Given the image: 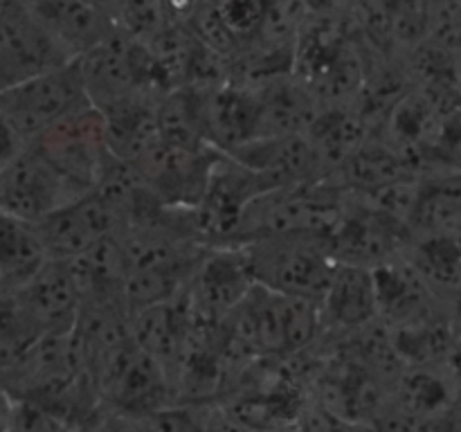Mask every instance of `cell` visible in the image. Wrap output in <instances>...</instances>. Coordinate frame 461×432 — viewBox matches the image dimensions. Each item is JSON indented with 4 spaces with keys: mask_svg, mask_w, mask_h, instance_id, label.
Returning a JSON list of instances; mask_svg holds the SVG:
<instances>
[{
    "mask_svg": "<svg viewBox=\"0 0 461 432\" xmlns=\"http://www.w3.org/2000/svg\"><path fill=\"white\" fill-rule=\"evenodd\" d=\"M223 151L210 147H176L158 142L129 162L149 192L167 207H196Z\"/></svg>",
    "mask_w": 461,
    "mask_h": 432,
    "instance_id": "cell-5",
    "label": "cell"
},
{
    "mask_svg": "<svg viewBox=\"0 0 461 432\" xmlns=\"http://www.w3.org/2000/svg\"><path fill=\"white\" fill-rule=\"evenodd\" d=\"M9 405H12V399H9L7 392H5L3 387H0V432H5V428H7Z\"/></svg>",
    "mask_w": 461,
    "mask_h": 432,
    "instance_id": "cell-21",
    "label": "cell"
},
{
    "mask_svg": "<svg viewBox=\"0 0 461 432\" xmlns=\"http://www.w3.org/2000/svg\"><path fill=\"white\" fill-rule=\"evenodd\" d=\"M459 171H437V174L419 176L412 205L405 216V228H408L410 238H459Z\"/></svg>",
    "mask_w": 461,
    "mask_h": 432,
    "instance_id": "cell-12",
    "label": "cell"
},
{
    "mask_svg": "<svg viewBox=\"0 0 461 432\" xmlns=\"http://www.w3.org/2000/svg\"><path fill=\"white\" fill-rule=\"evenodd\" d=\"M23 147H25V142L18 138L16 130L9 126V122L5 120L3 112H0V166L7 165Z\"/></svg>",
    "mask_w": 461,
    "mask_h": 432,
    "instance_id": "cell-20",
    "label": "cell"
},
{
    "mask_svg": "<svg viewBox=\"0 0 461 432\" xmlns=\"http://www.w3.org/2000/svg\"><path fill=\"white\" fill-rule=\"evenodd\" d=\"M158 97L156 94H135L104 108V130L113 158L133 162L160 142L158 133Z\"/></svg>",
    "mask_w": 461,
    "mask_h": 432,
    "instance_id": "cell-14",
    "label": "cell"
},
{
    "mask_svg": "<svg viewBox=\"0 0 461 432\" xmlns=\"http://www.w3.org/2000/svg\"><path fill=\"white\" fill-rule=\"evenodd\" d=\"M252 284L241 248L210 246L178 297L194 320L219 324L246 297Z\"/></svg>",
    "mask_w": 461,
    "mask_h": 432,
    "instance_id": "cell-6",
    "label": "cell"
},
{
    "mask_svg": "<svg viewBox=\"0 0 461 432\" xmlns=\"http://www.w3.org/2000/svg\"><path fill=\"white\" fill-rule=\"evenodd\" d=\"M0 292H5V288H3V282H0Z\"/></svg>",
    "mask_w": 461,
    "mask_h": 432,
    "instance_id": "cell-23",
    "label": "cell"
},
{
    "mask_svg": "<svg viewBox=\"0 0 461 432\" xmlns=\"http://www.w3.org/2000/svg\"><path fill=\"white\" fill-rule=\"evenodd\" d=\"M461 7L459 0H428L426 40L459 54Z\"/></svg>",
    "mask_w": 461,
    "mask_h": 432,
    "instance_id": "cell-18",
    "label": "cell"
},
{
    "mask_svg": "<svg viewBox=\"0 0 461 432\" xmlns=\"http://www.w3.org/2000/svg\"><path fill=\"white\" fill-rule=\"evenodd\" d=\"M75 430L68 426L61 417L48 410L45 405L27 399H12L9 405L7 428L5 432H70Z\"/></svg>",
    "mask_w": 461,
    "mask_h": 432,
    "instance_id": "cell-19",
    "label": "cell"
},
{
    "mask_svg": "<svg viewBox=\"0 0 461 432\" xmlns=\"http://www.w3.org/2000/svg\"><path fill=\"white\" fill-rule=\"evenodd\" d=\"M70 58L88 52L115 32V21L84 0H18Z\"/></svg>",
    "mask_w": 461,
    "mask_h": 432,
    "instance_id": "cell-11",
    "label": "cell"
},
{
    "mask_svg": "<svg viewBox=\"0 0 461 432\" xmlns=\"http://www.w3.org/2000/svg\"><path fill=\"white\" fill-rule=\"evenodd\" d=\"M21 304L43 333H68L79 309V295L63 261L48 259L43 268L14 288Z\"/></svg>",
    "mask_w": 461,
    "mask_h": 432,
    "instance_id": "cell-13",
    "label": "cell"
},
{
    "mask_svg": "<svg viewBox=\"0 0 461 432\" xmlns=\"http://www.w3.org/2000/svg\"><path fill=\"white\" fill-rule=\"evenodd\" d=\"M48 261L34 225L0 212V282L5 291L23 286Z\"/></svg>",
    "mask_w": 461,
    "mask_h": 432,
    "instance_id": "cell-16",
    "label": "cell"
},
{
    "mask_svg": "<svg viewBox=\"0 0 461 432\" xmlns=\"http://www.w3.org/2000/svg\"><path fill=\"white\" fill-rule=\"evenodd\" d=\"M84 3L93 4V7H97V9H102L104 14H108V16L115 21V9H117V3H120V0H84Z\"/></svg>",
    "mask_w": 461,
    "mask_h": 432,
    "instance_id": "cell-22",
    "label": "cell"
},
{
    "mask_svg": "<svg viewBox=\"0 0 461 432\" xmlns=\"http://www.w3.org/2000/svg\"><path fill=\"white\" fill-rule=\"evenodd\" d=\"M239 248L246 255L252 282L282 295L320 300L336 268L329 237L277 234L252 238Z\"/></svg>",
    "mask_w": 461,
    "mask_h": 432,
    "instance_id": "cell-1",
    "label": "cell"
},
{
    "mask_svg": "<svg viewBox=\"0 0 461 432\" xmlns=\"http://www.w3.org/2000/svg\"><path fill=\"white\" fill-rule=\"evenodd\" d=\"M230 158L264 178L270 189L322 180L313 147L304 133L264 135L230 148Z\"/></svg>",
    "mask_w": 461,
    "mask_h": 432,
    "instance_id": "cell-9",
    "label": "cell"
},
{
    "mask_svg": "<svg viewBox=\"0 0 461 432\" xmlns=\"http://www.w3.org/2000/svg\"><path fill=\"white\" fill-rule=\"evenodd\" d=\"M70 432H79V430H77V428H75V430H70Z\"/></svg>",
    "mask_w": 461,
    "mask_h": 432,
    "instance_id": "cell-24",
    "label": "cell"
},
{
    "mask_svg": "<svg viewBox=\"0 0 461 432\" xmlns=\"http://www.w3.org/2000/svg\"><path fill=\"white\" fill-rule=\"evenodd\" d=\"M72 58L18 0L0 7V90L66 66Z\"/></svg>",
    "mask_w": 461,
    "mask_h": 432,
    "instance_id": "cell-7",
    "label": "cell"
},
{
    "mask_svg": "<svg viewBox=\"0 0 461 432\" xmlns=\"http://www.w3.org/2000/svg\"><path fill=\"white\" fill-rule=\"evenodd\" d=\"M32 225L39 234L45 255L52 261L72 259L102 238L115 237L122 230L117 214L95 189H88L84 196Z\"/></svg>",
    "mask_w": 461,
    "mask_h": 432,
    "instance_id": "cell-8",
    "label": "cell"
},
{
    "mask_svg": "<svg viewBox=\"0 0 461 432\" xmlns=\"http://www.w3.org/2000/svg\"><path fill=\"white\" fill-rule=\"evenodd\" d=\"M0 7H3V0H0Z\"/></svg>",
    "mask_w": 461,
    "mask_h": 432,
    "instance_id": "cell-25",
    "label": "cell"
},
{
    "mask_svg": "<svg viewBox=\"0 0 461 432\" xmlns=\"http://www.w3.org/2000/svg\"><path fill=\"white\" fill-rule=\"evenodd\" d=\"M86 102L88 99L72 61L0 90V112L25 144Z\"/></svg>",
    "mask_w": 461,
    "mask_h": 432,
    "instance_id": "cell-4",
    "label": "cell"
},
{
    "mask_svg": "<svg viewBox=\"0 0 461 432\" xmlns=\"http://www.w3.org/2000/svg\"><path fill=\"white\" fill-rule=\"evenodd\" d=\"M27 147L81 189H93L113 160L102 112L88 102L52 122Z\"/></svg>",
    "mask_w": 461,
    "mask_h": 432,
    "instance_id": "cell-2",
    "label": "cell"
},
{
    "mask_svg": "<svg viewBox=\"0 0 461 432\" xmlns=\"http://www.w3.org/2000/svg\"><path fill=\"white\" fill-rule=\"evenodd\" d=\"M162 0H120L115 9V25L133 39L151 40L169 25Z\"/></svg>",
    "mask_w": 461,
    "mask_h": 432,
    "instance_id": "cell-17",
    "label": "cell"
},
{
    "mask_svg": "<svg viewBox=\"0 0 461 432\" xmlns=\"http://www.w3.org/2000/svg\"><path fill=\"white\" fill-rule=\"evenodd\" d=\"M401 255L421 274L441 302L457 306L459 297V238L421 237L410 238Z\"/></svg>",
    "mask_w": 461,
    "mask_h": 432,
    "instance_id": "cell-15",
    "label": "cell"
},
{
    "mask_svg": "<svg viewBox=\"0 0 461 432\" xmlns=\"http://www.w3.org/2000/svg\"><path fill=\"white\" fill-rule=\"evenodd\" d=\"M324 333L351 336L378 318L372 268L336 261L331 279L318 300Z\"/></svg>",
    "mask_w": 461,
    "mask_h": 432,
    "instance_id": "cell-10",
    "label": "cell"
},
{
    "mask_svg": "<svg viewBox=\"0 0 461 432\" xmlns=\"http://www.w3.org/2000/svg\"><path fill=\"white\" fill-rule=\"evenodd\" d=\"M86 192L88 189L68 180L27 144L7 165L0 166V212L25 223H39Z\"/></svg>",
    "mask_w": 461,
    "mask_h": 432,
    "instance_id": "cell-3",
    "label": "cell"
}]
</instances>
